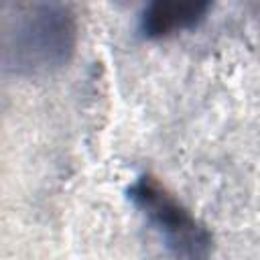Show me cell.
<instances>
[{
  "mask_svg": "<svg viewBox=\"0 0 260 260\" xmlns=\"http://www.w3.org/2000/svg\"><path fill=\"white\" fill-rule=\"evenodd\" d=\"M77 47V16L63 2H4L0 63L6 75L37 77L65 67Z\"/></svg>",
  "mask_w": 260,
  "mask_h": 260,
  "instance_id": "obj_1",
  "label": "cell"
},
{
  "mask_svg": "<svg viewBox=\"0 0 260 260\" xmlns=\"http://www.w3.org/2000/svg\"><path fill=\"white\" fill-rule=\"evenodd\" d=\"M128 201L158 234L173 260H211L213 236L156 177L142 173L126 189Z\"/></svg>",
  "mask_w": 260,
  "mask_h": 260,
  "instance_id": "obj_2",
  "label": "cell"
},
{
  "mask_svg": "<svg viewBox=\"0 0 260 260\" xmlns=\"http://www.w3.org/2000/svg\"><path fill=\"white\" fill-rule=\"evenodd\" d=\"M211 4L199 0H154L138 14V32L144 39H167L195 28L205 20Z\"/></svg>",
  "mask_w": 260,
  "mask_h": 260,
  "instance_id": "obj_3",
  "label": "cell"
}]
</instances>
